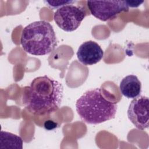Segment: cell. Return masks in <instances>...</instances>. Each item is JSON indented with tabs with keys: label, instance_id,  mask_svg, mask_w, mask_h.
<instances>
[{
	"label": "cell",
	"instance_id": "6da1fadb",
	"mask_svg": "<svg viewBox=\"0 0 149 149\" xmlns=\"http://www.w3.org/2000/svg\"><path fill=\"white\" fill-rule=\"evenodd\" d=\"M63 95L62 84L45 75L36 77L29 86L25 87L23 102L30 113L44 116L59 108Z\"/></svg>",
	"mask_w": 149,
	"mask_h": 149
},
{
	"label": "cell",
	"instance_id": "7a4b0ae2",
	"mask_svg": "<svg viewBox=\"0 0 149 149\" xmlns=\"http://www.w3.org/2000/svg\"><path fill=\"white\" fill-rule=\"evenodd\" d=\"M117 103L106 99L100 88L86 91L76 101V111L84 122L97 125L115 118Z\"/></svg>",
	"mask_w": 149,
	"mask_h": 149
},
{
	"label": "cell",
	"instance_id": "3957f363",
	"mask_svg": "<svg viewBox=\"0 0 149 149\" xmlns=\"http://www.w3.org/2000/svg\"><path fill=\"white\" fill-rule=\"evenodd\" d=\"M20 43L26 52L41 56L53 51L57 45V39L51 24L48 22L40 20L23 29Z\"/></svg>",
	"mask_w": 149,
	"mask_h": 149
},
{
	"label": "cell",
	"instance_id": "277c9868",
	"mask_svg": "<svg viewBox=\"0 0 149 149\" xmlns=\"http://www.w3.org/2000/svg\"><path fill=\"white\" fill-rule=\"evenodd\" d=\"M85 16L86 12L83 7L70 4L58 8L54 13V19L59 28L70 32L79 27Z\"/></svg>",
	"mask_w": 149,
	"mask_h": 149
},
{
	"label": "cell",
	"instance_id": "5b68a950",
	"mask_svg": "<svg viewBox=\"0 0 149 149\" xmlns=\"http://www.w3.org/2000/svg\"><path fill=\"white\" fill-rule=\"evenodd\" d=\"M87 6L94 17L104 22L115 18L122 12L129 10L126 1H88Z\"/></svg>",
	"mask_w": 149,
	"mask_h": 149
},
{
	"label": "cell",
	"instance_id": "8992f818",
	"mask_svg": "<svg viewBox=\"0 0 149 149\" xmlns=\"http://www.w3.org/2000/svg\"><path fill=\"white\" fill-rule=\"evenodd\" d=\"M148 98L144 95L134 98L129 106L128 118L139 130H143L148 127Z\"/></svg>",
	"mask_w": 149,
	"mask_h": 149
},
{
	"label": "cell",
	"instance_id": "52a82bcc",
	"mask_svg": "<svg viewBox=\"0 0 149 149\" xmlns=\"http://www.w3.org/2000/svg\"><path fill=\"white\" fill-rule=\"evenodd\" d=\"M76 55L78 60L84 65H93L102 59L104 51L96 42L90 40L80 45Z\"/></svg>",
	"mask_w": 149,
	"mask_h": 149
},
{
	"label": "cell",
	"instance_id": "ba28073f",
	"mask_svg": "<svg viewBox=\"0 0 149 149\" xmlns=\"http://www.w3.org/2000/svg\"><path fill=\"white\" fill-rule=\"evenodd\" d=\"M119 88L123 95L127 98L134 99L140 95L141 84L136 76L130 74L121 80Z\"/></svg>",
	"mask_w": 149,
	"mask_h": 149
},
{
	"label": "cell",
	"instance_id": "9c48e42d",
	"mask_svg": "<svg viewBox=\"0 0 149 149\" xmlns=\"http://www.w3.org/2000/svg\"><path fill=\"white\" fill-rule=\"evenodd\" d=\"M1 144H5V148L22 149L23 140L20 136L7 132H1Z\"/></svg>",
	"mask_w": 149,
	"mask_h": 149
},
{
	"label": "cell",
	"instance_id": "30bf717a",
	"mask_svg": "<svg viewBox=\"0 0 149 149\" xmlns=\"http://www.w3.org/2000/svg\"><path fill=\"white\" fill-rule=\"evenodd\" d=\"M46 5L52 9L59 8L66 5H70L75 2L74 1H44Z\"/></svg>",
	"mask_w": 149,
	"mask_h": 149
},
{
	"label": "cell",
	"instance_id": "8fae6325",
	"mask_svg": "<svg viewBox=\"0 0 149 149\" xmlns=\"http://www.w3.org/2000/svg\"><path fill=\"white\" fill-rule=\"evenodd\" d=\"M128 7L137 8L144 2V1H126Z\"/></svg>",
	"mask_w": 149,
	"mask_h": 149
}]
</instances>
